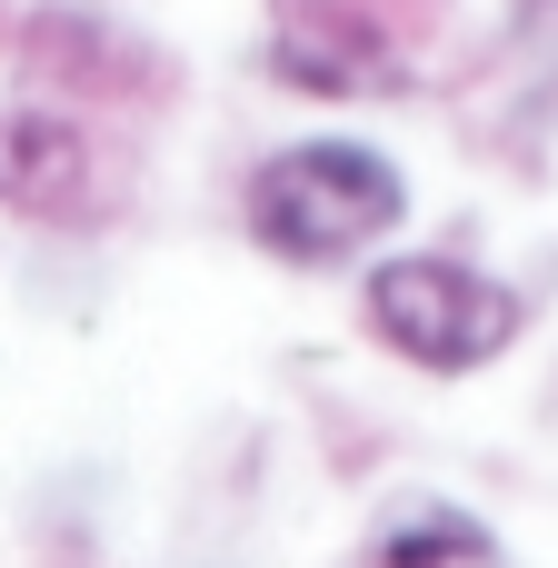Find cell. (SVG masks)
<instances>
[{"label": "cell", "mask_w": 558, "mask_h": 568, "mask_svg": "<svg viewBox=\"0 0 558 568\" xmlns=\"http://www.w3.org/2000/svg\"><path fill=\"white\" fill-rule=\"evenodd\" d=\"M90 190H100L90 130H80L70 110H50V100H10V110H0V210L60 230V220L90 210Z\"/></svg>", "instance_id": "4"}, {"label": "cell", "mask_w": 558, "mask_h": 568, "mask_svg": "<svg viewBox=\"0 0 558 568\" xmlns=\"http://www.w3.org/2000/svg\"><path fill=\"white\" fill-rule=\"evenodd\" d=\"M349 568H499V529L459 499H399L349 549Z\"/></svg>", "instance_id": "6"}, {"label": "cell", "mask_w": 558, "mask_h": 568, "mask_svg": "<svg viewBox=\"0 0 558 568\" xmlns=\"http://www.w3.org/2000/svg\"><path fill=\"white\" fill-rule=\"evenodd\" d=\"M20 70L30 80H60V90H90V100H130L160 80V50H140L130 30H110L100 10H30L20 20Z\"/></svg>", "instance_id": "5"}, {"label": "cell", "mask_w": 558, "mask_h": 568, "mask_svg": "<svg viewBox=\"0 0 558 568\" xmlns=\"http://www.w3.org/2000/svg\"><path fill=\"white\" fill-rule=\"evenodd\" d=\"M409 220V170L379 140H280L240 180V230L280 270H349Z\"/></svg>", "instance_id": "1"}, {"label": "cell", "mask_w": 558, "mask_h": 568, "mask_svg": "<svg viewBox=\"0 0 558 568\" xmlns=\"http://www.w3.org/2000/svg\"><path fill=\"white\" fill-rule=\"evenodd\" d=\"M260 70L300 100H389V90H409L399 40L359 0H280L270 40H260Z\"/></svg>", "instance_id": "3"}, {"label": "cell", "mask_w": 558, "mask_h": 568, "mask_svg": "<svg viewBox=\"0 0 558 568\" xmlns=\"http://www.w3.org/2000/svg\"><path fill=\"white\" fill-rule=\"evenodd\" d=\"M519 329H529V300L459 250H389L359 280V339L429 379H469V369L509 359Z\"/></svg>", "instance_id": "2"}]
</instances>
